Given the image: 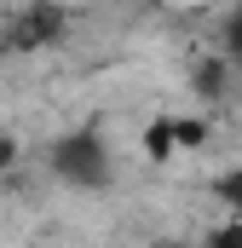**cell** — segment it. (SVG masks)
I'll list each match as a JSON object with an SVG mask.
<instances>
[{
	"label": "cell",
	"instance_id": "1",
	"mask_svg": "<svg viewBox=\"0 0 242 248\" xmlns=\"http://www.w3.org/2000/svg\"><path fill=\"white\" fill-rule=\"evenodd\" d=\"M52 173H58L69 190H104L110 173H116V156H110L104 133H92V127L63 133L58 144H52Z\"/></svg>",
	"mask_w": 242,
	"mask_h": 248
},
{
	"label": "cell",
	"instance_id": "2",
	"mask_svg": "<svg viewBox=\"0 0 242 248\" xmlns=\"http://www.w3.org/2000/svg\"><path fill=\"white\" fill-rule=\"evenodd\" d=\"M213 196L225 202V214H231V219H242V168L219 173V179H213Z\"/></svg>",
	"mask_w": 242,
	"mask_h": 248
},
{
	"label": "cell",
	"instance_id": "3",
	"mask_svg": "<svg viewBox=\"0 0 242 248\" xmlns=\"http://www.w3.org/2000/svg\"><path fill=\"white\" fill-rule=\"evenodd\" d=\"M208 248H242V219H225L208 231Z\"/></svg>",
	"mask_w": 242,
	"mask_h": 248
},
{
	"label": "cell",
	"instance_id": "4",
	"mask_svg": "<svg viewBox=\"0 0 242 248\" xmlns=\"http://www.w3.org/2000/svg\"><path fill=\"white\" fill-rule=\"evenodd\" d=\"M225 52L242 63V6H237V17H225Z\"/></svg>",
	"mask_w": 242,
	"mask_h": 248
},
{
	"label": "cell",
	"instance_id": "5",
	"mask_svg": "<svg viewBox=\"0 0 242 248\" xmlns=\"http://www.w3.org/2000/svg\"><path fill=\"white\" fill-rule=\"evenodd\" d=\"M6 162H12V144H6V139H0V168H6Z\"/></svg>",
	"mask_w": 242,
	"mask_h": 248
},
{
	"label": "cell",
	"instance_id": "6",
	"mask_svg": "<svg viewBox=\"0 0 242 248\" xmlns=\"http://www.w3.org/2000/svg\"><path fill=\"white\" fill-rule=\"evenodd\" d=\"M162 248H208V243H162Z\"/></svg>",
	"mask_w": 242,
	"mask_h": 248
},
{
	"label": "cell",
	"instance_id": "7",
	"mask_svg": "<svg viewBox=\"0 0 242 248\" xmlns=\"http://www.w3.org/2000/svg\"><path fill=\"white\" fill-rule=\"evenodd\" d=\"M196 6H225V0H196Z\"/></svg>",
	"mask_w": 242,
	"mask_h": 248
}]
</instances>
